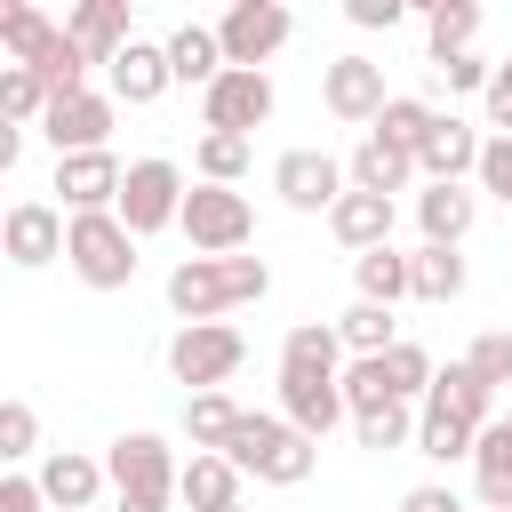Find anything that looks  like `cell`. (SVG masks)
<instances>
[{
    "label": "cell",
    "mask_w": 512,
    "mask_h": 512,
    "mask_svg": "<svg viewBox=\"0 0 512 512\" xmlns=\"http://www.w3.org/2000/svg\"><path fill=\"white\" fill-rule=\"evenodd\" d=\"M352 280H360V304H400V296H416L400 248H368V256H352Z\"/></svg>",
    "instance_id": "29"
},
{
    "label": "cell",
    "mask_w": 512,
    "mask_h": 512,
    "mask_svg": "<svg viewBox=\"0 0 512 512\" xmlns=\"http://www.w3.org/2000/svg\"><path fill=\"white\" fill-rule=\"evenodd\" d=\"M192 168H200V184H240L248 176V136H200Z\"/></svg>",
    "instance_id": "38"
},
{
    "label": "cell",
    "mask_w": 512,
    "mask_h": 512,
    "mask_svg": "<svg viewBox=\"0 0 512 512\" xmlns=\"http://www.w3.org/2000/svg\"><path fill=\"white\" fill-rule=\"evenodd\" d=\"M64 32H72V40L88 48V64H104V72H112V56H120V48L136 40V32H128V8H120V0H80V8L64 16Z\"/></svg>",
    "instance_id": "23"
},
{
    "label": "cell",
    "mask_w": 512,
    "mask_h": 512,
    "mask_svg": "<svg viewBox=\"0 0 512 512\" xmlns=\"http://www.w3.org/2000/svg\"><path fill=\"white\" fill-rule=\"evenodd\" d=\"M48 104H56V96H48V80H40V72L0 64V120H8V128H40V120H48Z\"/></svg>",
    "instance_id": "31"
},
{
    "label": "cell",
    "mask_w": 512,
    "mask_h": 512,
    "mask_svg": "<svg viewBox=\"0 0 512 512\" xmlns=\"http://www.w3.org/2000/svg\"><path fill=\"white\" fill-rule=\"evenodd\" d=\"M288 32H296V16H288L280 0H232V8H224V24H216V40H224V64H232V72H264V64L288 48Z\"/></svg>",
    "instance_id": "7"
},
{
    "label": "cell",
    "mask_w": 512,
    "mask_h": 512,
    "mask_svg": "<svg viewBox=\"0 0 512 512\" xmlns=\"http://www.w3.org/2000/svg\"><path fill=\"white\" fill-rule=\"evenodd\" d=\"M168 72H176V88H216L232 64H224V40H216V24H176L168 32Z\"/></svg>",
    "instance_id": "19"
},
{
    "label": "cell",
    "mask_w": 512,
    "mask_h": 512,
    "mask_svg": "<svg viewBox=\"0 0 512 512\" xmlns=\"http://www.w3.org/2000/svg\"><path fill=\"white\" fill-rule=\"evenodd\" d=\"M336 336H344V352L352 360H376V352H392L400 336H392V304H360L352 296V312L336 320Z\"/></svg>",
    "instance_id": "34"
},
{
    "label": "cell",
    "mask_w": 512,
    "mask_h": 512,
    "mask_svg": "<svg viewBox=\"0 0 512 512\" xmlns=\"http://www.w3.org/2000/svg\"><path fill=\"white\" fill-rule=\"evenodd\" d=\"M264 288H272V264L264 256H184L168 272V312L184 328H200V320H224L232 304H256Z\"/></svg>",
    "instance_id": "1"
},
{
    "label": "cell",
    "mask_w": 512,
    "mask_h": 512,
    "mask_svg": "<svg viewBox=\"0 0 512 512\" xmlns=\"http://www.w3.org/2000/svg\"><path fill=\"white\" fill-rule=\"evenodd\" d=\"M488 128L496 136H512V56L496 64V80H488Z\"/></svg>",
    "instance_id": "44"
},
{
    "label": "cell",
    "mask_w": 512,
    "mask_h": 512,
    "mask_svg": "<svg viewBox=\"0 0 512 512\" xmlns=\"http://www.w3.org/2000/svg\"><path fill=\"white\" fill-rule=\"evenodd\" d=\"M408 280H416V304H456L464 296V256L456 248H416Z\"/></svg>",
    "instance_id": "32"
},
{
    "label": "cell",
    "mask_w": 512,
    "mask_h": 512,
    "mask_svg": "<svg viewBox=\"0 0 512 512\" xmlns=\"http://www.w3.org/2000/svg\"><path fill=\"white\" fill-rule=\"evenodd\" d=\"M464 368H472L488 392H504V384H512V336H504V328H496V336H480V344L464 352Z\"/></svg>",
    "instance_id": "41"
},
{
    "label": "cell",
    "mask_w": 512,
    "mask_h": 512,
    "mask_svg": "<svg viewBox=\"0 0 512 512\" xmlns=\"http://www.w3.org/2000/svg\"><path fill=\"white\" fill-rule=\"evenodd\" d=\"M384 400H392V384H384V360H352V368H344V408H352V416H376Z\"/></svg>",
    "instance_id": "39"
},
{
    "label": "cell",
    "mask_w": 512,
    "mask_h": 512,
    "mask_svg": "<svg viewBox=\"0 0 512 512\" xmlns=\"http://www.w3.org/2000/svg\"><path fill=\"white\" fill-rule=\"evenodd\" d=\"M472 40H480V0H432V8H424V48H432V64L472 56Z\"/></svg>",
    "instance_id": "28"
},
{
    "label": "cell",
    "mask_w": 512,
    "mask_h": 512,
    "mask_svg": "<svg viewBox=\"0 0 512 512\" xmlns=\"http://www.w3.org/2000/svg\"><path fill=\"white\" fill-rule=\"evenodd\" d=\"M64 240H72V224H64V208H48V200H16V208H8V224H0V248H8V264H16V272L56 264V256H64Z\"/></svg>",
    "instance_id": "12"
},
{
    "label": "cell",
    "mask_w": 512,
    "mask_h": 512,
    "mask_svg": "<svg viewBox=\"0 0 512 512\" xmlns=\"http://www.w3.org/2000/svg\"><path fill=\"white\" fill-rule=\"evenodd\" d=\"M280 416H288L304 440H328L352 408H344V384H328V376H280Z\"/></svg>",
    "instance_id": "18"
},
{
    "label": "cell",
    "mask_w": 512,
    "mask_h": 512,
    "mask_svg": "<svg viewBox=\"0 0 512 512\" xmlns=\"http://www.w3.org/2000/svg\"><path fill=\"white\" fill-rule=\"evenodd\" d=\"M136 240H152V232H168V224H184V168L176 160H128V184H120V208H112Z\"/></svg>",
    "instance_id": "4"
},
{
    "label": "cell",
    "mask_w": 512,
    "mask_h": 512,
    "mask_svg": "<svg viewBox=\"0 0 512 512\" xmlns=\"http://www.w3.org/2000/svg\"><path fill=\"white\" fill-rule=\"evenodd\" d=\"M344 176H352V192L392 200V192H408V184H416V160H408V152H392L384 136H360V144H352V160H344Z\"/></svg>",
    "instance_id": "24"
},
{
    "label": "cell",
    "mask_w": 512,
    "mask_h": 512,
    "mask_svg": "<svg viewBox=\"0 0 512 512\" xmlns=\"http://www.w3.org/2000/svg\"><path fill=\"white\" fill-rule=\"evenodd\" d=\"M392 200H376V192H344L336 208H328V232L352 248V256H368V248H392Z\"/></svg>",
    "instance_id": "22"
},
{
    "label": "cell",
    "mask_w": 512,
    "mask_h": 512,
    "mask_svg": "<svg viewBox=\"0 0 512 512\" xmlns=\"http://www.w3.org/2000/svg\"><path fill=\"white\" fill-rule=\"evenodd\" d=\"M40 136L56 144V160H64V152H112V144H104V136H112V96H96V88L56 96L48 120H40Z\"/></svg>",
    "instance_id": "13"
},
{
    "label": "cell",
    "mask_w": 512,
    "mask_h": 512,
    "mask_svg": "<svg viewBox=\"0 0 512 512\" xmlns=\"http://www.w3.org/2000/svg\"><path fill=\"white\" fill-rule=\"evenodd\" d=\"M104 472H112L120 496H152V504H176V480H184V464L168 456L160 432H120L104 448Z\"/></svg>",
    "instance_id": "8"
},
{
    "label": "cell",
    "mask_w": 512,
    "mask_h": 512,
    "mask_svg": "<svg viewBox=\"0 0 512 512\" xmlns=\"http://www.w3.org/2000/svg\"><path fill=\"white\" fill-rule=\"evenodd\" d=\"M56 32H64V24H48L32 0H8V8H0V48H8V64H40V48H48Z\"/></svg>",
    "instance_id": "30"
},
{
    "label": "cell",
    "mask_w": 512,
    "mask_h": 512,
    "mask_svg": "<svg viewBox=\"0 0 512 512\" xmlns=\"http://www.w3.org/2000/svg\"><path fill=\"white\" fill-rule=\"evenodd\" d=\"M432 120H440V112H432L424 96H392V104H384V120H376L368 136H384L392 152H408V160H416V152H424V136H432Z\"/></svg>",
    "instance_id": "33"
},
{
    "label": "cell",
    "mask_w": 512,
    "mask_h": 512,
    "mask_svg": "<svg viewBox=\"0 0 512 512\" xmlns=\"http://www.w3.org/2000/svg\"><path fill=\"white\" fill-rule=\"evenodd\" d=\"M480 504L488 512H512V464L504 472H480Z\"/></svg>",
    "instance_id": "48"
},
{
    "label": "cell",
    "mask_w": 512,
    "mask_h": 512,
    "mask_svg": "<svg viewBox=\"0 0 512 512\" xmlns=\"http://www.w3.org/2000/svg\"><path fill=\"white\" fill-rule=\"evenodd\" d=\"M48 496H40V480H24V472H8L0 480V512H40Z\"/></svg>",
    "instance_id": "47"
},
{
    "label": "cell",
    "mask_w": 512,
    "mask_h": 512,
    "mask_svg": "<svg viewBox=\"0 0 512 512\" xmlns=\"http://www.w3.org/2000/svg\"><path fill=\"white\" fill-rule=\"evenodd\" d=\"M504 432H512V416H504Z\"/></svg>",
    "instance_id": "50"
},
{
    "label": "cell",
    "mask_w": 512,
    "mask_h": 512,
    "mask_svg": "<svg viewBox=\"0 0 512 512\" xmlns=\"http://www.w3.org/2000/svg\"><path fill=\"white\" fill-rule=\"evenodd\" d=\"M240 472H256V480H272V488H304L312 480V464H320V440H304L288 416H240V432H232V448H224Z\"/></svg>",
    "instance_id": "2"
},
{
    "label": "cell",
    "mask_w": 512,
    "mask_h": 512,
    "mask_svg": "<svg viewBox=\"0 0 512 512\" xmlns=\"http://www.w3.org/2000/svg\"><path fill=\"white\" fill-rule=\"evenodd\" d=\"M320 96H328V112H336L344 128H376L384 104H392L384 64H368V56H336V64L320 72Z\"/></svg>",
    "instance_id": "9"
},
{
    "label": "cell",
    "mask_w": 512,
    "mask_h": 512,
    "mask_svg": "<svg viewBox=\"0 0 512 512\" xmlns=\"http://www.w3.org/2000/svg\"><path fill=\"white\" fill-rule=\"evenodd\" d=\"M240 416H248V408H232V392H192V400H184V440H192V456H224L232 432H240Z\"/></svg>",
    "instance_id": "27"
},
{
    "label": "cell",
    "mask_w": 512,
    "mask_h": 512,
    "mask_svg": "<svg viewBox=\"0 0 512 512\" xmlns=\"http://www.w3.org/2000/svg\"><path fill=\"white\" fill-rule=\"evenodd\" d=\"M480 192L512 200V136H488V152H480Z\"/></svg>",
    "instance_id": "43"
},
{
    "label": "cell",
    "mask_w": 512,
    "mask_h": 512,
    "mask_svg": "<svg viewBox=\"0 0 512 512\" xmlns=\"http://www.w3.org/2000/svg\"><path fill=\"white\" fill-rule=\"evenodd\" d=\"M168 88H176L168 40H128V48L112 56V104H160Z\"/></svg>",
    "instance_id": "17"
},
{
    "label": "cell",
    "mask_w": 512,
    "mask_h": 512,
    "mask_svg": "<svg viewBox=\"0 0 512 512\" xmlns=\"http://www.w3.org/2000/svg\"><path fill=\"white\" fill-rule=\"evenodd\" d=\"M64 264H72L88 288H104V296H112V288H128V280H136V264H144V256H136V232L104 208V216H72Z\"/></svg>",
    "instance_id": "3"
},
{
    "label": "cell",
    "mask_w": 512,
    "mask_h": 512,
    "mask_svg": "<svg viewBox=\"0 0 512 512\" xmlns=\"http://www.w3.org/2000/svg\"><path fill=\"white\" fill-rule=\"evenodd\" d=\"M344 16H352L360 32H392V24H400V0H344Z\"/></svg>",
    "instance_id": "45"
},
{
    "label": "cell",
    "mask_w": 512,
    "mask_h": 512,
    "mask_svg": "<svg viewBox=\"0 0 512 512\" xmlns=\"http://www.w3.org/2000/svg\"><path fill=\"white\" fill-rule=\"evenodd\" d=\"M32 480H40V496H48V504H64V512H88V504L104 496V480H112V472H104L88 448H48Z\"/></svg>",
    "instance_id": "16"
},
{
    "label": "cell",
    "mask_w": 512,
    "mask_h": 512,
    "mask_svg": "<svg viewBox=\"0 0 512 512\" xmlns=\"http://www.w3.org/2000/svg\"><path fill=\"white\" fill-rule=\"evenodd\" d=\"M272 120V80L264 72H224L208 96H200V128L208 136H248Z\"/></svg>",
    "instance_id": "11"
},
{
    "label": "cell",
    "mask_w": 512,
    "mask_h": 512,
    "mask_svg": "<svg viewBox=\"0 0 512 512\" xmlns=\"http://www.w3.org/2000/svg\"><path fill=\"white\" fill-rule=\"evenodd\" d=\"M248 232H256V208L232 184H192L184 192V240H192V256H240Z\"/></svg>",
    "instance_id": "6"
},
{
    "label": "cell",
    "mask_w": 512,
    "mask_h": 512,
    "mask_svg": "<svg viewBox=\"0 0 512 512\" xmlns=\"http://www.w3.org/2000/svg\"><path fill=\"white\" fill-rule=\"evenodd\" d=\"M480 128L472 120H456V112H440L432 120V136H424V152H416V176H432V184H464V176H480Z\"/></svg>",
    "instance_id": "15"
},
{
    "label": "cell",
    "mask_w": 512,
    "mask_h": 512,
    "mask_svg": "<svg viewBox=\"0 0 512 512\" xmlns=\"http://www.w3.org/2000/svg\"><path fill=\"white\" fill-rule=\"evenodd\" d=\"M272 192L296 208V216H320V208H336L344 192H352V176H344V160H328V152H280V168H272Z\"/></svg>",
    "instance_id": "10"
},
{
    "label": "cell",
    "mask_w": 512,
    "mask_h": 512,
    "mask_svg": "<svg viewBox=\"0 0 512 512\" xmlns=\"http://www.w3.org/2000/svg\"><path fill=\"white\" fill-rule=\"evenodd\" d=\"M432 72H440V80H448V88H464V96H472V88H480V96H488V80H496V64H488V56H480V48H472V56H448V64H432Z\"/></svg>",
    "instance_id": "42"
},
{
    "label": "cell",
    "mask_w": 512,
    "mask_h": 512,
    "mask_svg": "<svg viewBox=\"0 0 512 512\" xmlns=\"http://www.w3.org/2000/svg\"><path fill=\"white\" fill-rule=\"evenodd\" d=\"M232 512H240V504H232Z\"/></svg>",
    "instance_id": "51"
},
{
    "label": "cell",
    "mask_w": 512,
    "mask_h": 512,
    "mask_svg": "<svg viewBox=\"0 0 512 512\" xmlns=\"http://www.w3.org/2000/svg\"><path fill=\"white\" fill-rule=\"evenodd\" d=\"M472 448H480V432H472L464 416H440V408L416 416V456H432V464H464Z\"/></svg>",
    "instance_id": "35"
},
{
    "label": "cell",
    "mask_w": 512,
    "mask_h": 512,
    "mask_svg": "<svg viewBox=\"0 0 512 512\" xmlns=\"http://www.w3.org/2000/svg\"><path fill=\"white\" fill-rule=\"evenodd\" d=\"M248 360V336L232 320H200V328H176L168 336V376L192 384V392H224V376Z\"/></svg>",
    "instance_id": "5"
},
{
    "label": "cell",
    "mask_w": 512,
    "mask_h": 512,
    "mask_svg": "<svg viewBox=\"0 0 512 512\" xmlns=\"http://www.w3.org/2000/svg\"><path fill=\"white\" fill-rule=\"evenodd\" d=\"M344 336H336V320H296L288 336H280V376H328V384H344Z\"/></svg>",
    "instance_id": "20"
},
{
    "label": "cell",
    "mask_w": 512,
    "mask_h": 512,
    "mask_svg": "<svg viewBox=\"0 0 512 512\" xmlns=\"http://www.w3.org/2000/svg\"><path fill=\"white\" fill-rule=\"evenodd\" d=\"M376 360H384L392 400H416V392H432V376H440V368H432V352H424V344H408V336H400L392 352H376Z\"/></svg>",
    "instance_id": "36"
},
{
    "label": "cell",
    "mask_w": 512,
    "mask_h": 512,
    "mask_svg": "<svg viewBox=\"0 0 512 512\" xmlns=\"http://www.w3.org/2000/svg\"><path fill=\"white\" fill-rule=\"evenodd\" d=\"M240 480H248V472H240L232 456H192L184 480H176V504H184V512H232V504H240Z\"/></svg>",
    "instance_id": "26"
},
{
    "label": "cell",
    "mask_w": 512,
    "mask_h": 512,
    "mask_svg": "<svg viewBox=\"0 0 512 512\" xmlns=\"http://www.w3.org/2000/svg\"><path fill=\"white\" fill-rule=\"evenodd\" d=\"M416 224H424V248H456L472 224H480V200L464 184H424L416 192Z\"/></svg>",
    "instance_id": "21"
},
{
    "label": "cell",
    "mask_w": 512,
    "mask_h": 512,
    "mask_svg": "<svg viewBox=\"0 0 512 512\" xmlns=\"http://www.w3.org/2000/svg\"><path fill=\"white\" fill-rule=\"evenodd\" d=\"M120 184H128V168H120L112 152H64V160H56V192H64L72 216H104V208H120Z\"/></svg>",
    "instance_id": "14"
},
{
    "label": "cell",
    "mask_w": 512,
    "mask_h": 512,
    "mask_svg": "<svg viewBox=\"0 0 512 512\" xmlns=\"http://www.w3.org/2000/svg\"><path fill=\"white\" fill-rule=\"evenodd\" d=\"M112 512H168V504H152V496H120Z\"/></svg>",
    "instance_id": "49"
},
{
    "label": "cell",
    "mask_w": 512,
    "mask_h": 512,
    "mask_svg": "<svg viewBox=\"0 0 512 512\" xmlns=\"http://www.w3.org/2000/svg\"><path fill=\"white\" fill-rule=\"evenodd\" d=\"M400 512H464V496H456V488H440V480H424V488H408V496H400Z\"/></svg>",
    "instance_id": "46"
},
{
    "label": "cell",
    "mask_w": 512,
    "mask_h": 512,
    "mask_svg": "<svg viewBox=\"0 0 512 512\" xmlns=\"http://www.w3.org/2000/svg\"><path fill=\"white\" fill-rule=\"evenodd\" d=\"M32 448H40V416H32V400H8V408H0V456L24 464Z\"/></svg>",
    "instance_id": "40"
},
{
    "label": "cell",
    "mask_w": 512,
    "mask_h": 512,
    "mask_svg": "<svg viewBox=\"0 0 512 512\" xmlns=\"http://www.w3.org/2000/svg\"><path fill=\"white\" fill-rule=\"evenodd\" d=\"M424 408H440V416H464L472 432H488V424H496V392H488V384H480V376H472L464 360H448V368L432 376Z\"/></svg>",
    "instance_id": "25"
},
{
    "label": "cell",
    "mask_w": 512,
    "mask_h": 512,
    "mask_svg": "<svg viewBox=\"0 0 512 512\" xmlns=\"http://www.w3.org/2000/svg\"><path fill=\"white\" fill-rule=\"evenodd\" d=\"M352 432H360V448H416V408L408 400H384L376 416H352Z\"/></svg>",
    "instance_id": "37"
}]
</instances>
